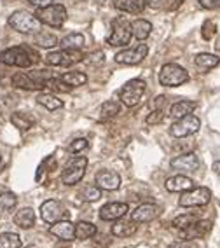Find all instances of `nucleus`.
<instances>
[{
  "instance_id": "22",
  "label": "nucleus",
  "mask_w": 220,
  "mask_h": 248,
  "mask_svg": "<svg viewBox=\"0 0 220 248\" xmlns=\"http://www.w3.org/2000/svg\"><path fill=\"white\" fill-rule=\"evenodd\" d=\"M112 5L123 13L138 14L145 9V0H112Z\"/></svg>"
},
{
  "instance_id": "6",
  "label": "nucleus",
  "mask_w": 220,
  "mask_h": 248,
  "mask_svg": "<svg viewBox=\"0 0 220 248\" xmlns=\"http://www.w3.org/2000/svg\"><path fill=\"white\" fill-rule=\"evenodd\" d=\"M145 88H147L145 80H141V79L128 80V82L119 89V98H121V102H123V105H126V107L138 105L141 96H143V93H145Z\"/></svg>"
},
{
  "instance_id": "47",
  "label": "nucleus",
  "mask_w": 220,
  "mask_h": 248,
  "mask_svg": "<svg viewBox=\"0 0 220 248\" xmlns=\"http://www.w3.org/2000/svg\"><path fill=\"white\" fill-rule=\"evenodd\" d=\"M0 126H2V112H0Z\"/></svg>"
},
{
  "instance_id": "33",
  "label": "nucleus",
  "mask_w": 220,
  "mask_h": 248,
  "mask_svg": "<svg viewBox=\"0 0 220 248\" xmlns=\"http://www.w3.org/2000/svg\"><path fill=\"white\" fill-rule=\"evenodd\" d=\"M121 112V103L115 102V100H109L101 105L100 108V115L101 119H110V117H115V115Z\"/></svg>"
},
{
  "instance_id": "32",
  "label": "nucleus",
  "mask_w": 220,
  "mask_h": 248,
  "mask_svg": "<svg viewBox=\"0 0 220 248\" xmlns=\"http://www.w3.org/2000/svg\"><path fill=\"white\" fill-rule=\"evenodd\" d=\"M84 42H86L84 35H82V33H77V31H74V33H68V35L62 39L63 49H80L84 46Z\"/></svg>"
},
{
  "instance_id": "15",
  "label": "nucleus",
  "mask_w": 220,
  "mask_h": 248,
  "mask_svg": "<svg viewBox=\"0 0 220 248\" xmlns=\"http://www.w3.org/2000/svg\"><path fill=\"white\" fill-rule=\"evenodd\" d=\"M128 213V204L126 203H121V201H112V203H107L103 204L100 208V218L101 220H119L123 218L124 215Z\"/></svg>"
},
{
  "instance_id": "43",
  "label": "nucleus",
  "mask_w": 220,
  "mask_h": 248,
  "mask_svg": "<svg viewBox=\"0 0 220 248\" xmlns=\"http://www.w3.org/2000/svg\"><path fill=\"white\" fill-rule=\"evenodd\" d=\"M164 2H166V0H145V4L149 5V7H152V9H161Z\"/></svg>"
},
{
  "instance_id": "24",
  "label": "nucleus",
  "mask_w": 220,
  "mask_h": 248,
  "mask_svg": "<svg viewBox=\"0 0 220 248\" xmlns=\"http://www.w3.org/2000/svg\"><path fill=\"white\" fill-rule=\"evenodd\" d=\"M14 224L21 229H30L35 224V212L31 208H21L14 215Z\"/></svg>"
},
{
  "instance_id": "9",
  "label": "nucleus",
  "mask_w": 220,
  "mask_h": 248,
  "mask_svg": "<svg viewBox=\"0 0 220 248\" xmlns=\"http://www.w3.org/2000/svg\"><path fill=\"white\" fill-rule=\"evenodd\" d=\"M211 200V191L208 187H192L189 191L182 192L180 200V206L184 208H194V206H204L208 204Z\"/></svg>"
},
{
  "instance_id": "21",
  "label": "nucleus",
  "mask_w": 220,
  "mask_h": 248,
  "mask_svg": "<svg viewBox=\"0 0 220 248\" xmlns=\"http://www.w3.org/2000/svg\"><path fill=\"white\" fill-rule=\"evenodd\" d=\"M164 186H166V191L170 192H185L194 187V180L185 175H176V177L168 178Z\"/></svg>"
},
{
  "instance_id": "3",
  "label": "nucleus",
  "mask_w": 220,
  "mask_h": 248,
  "mask_svg": "<svg viewBox=\"0 0 220 248\" xmlns=\"http://www.w3.org/2000/svg\"><path fill=\"white\" fill-rule=\"evenodd\" d=\"M9 25L19 33H37L42 30V23L35 14L28 11H16L9 16Z\"/></svg>"
},
{
  "instance_id": "23",
  "label": "nucleus",
  "mask_w": 220,
  "mask_h": 248,
  "mask_svg": "<svg viewBox=\"0 0 220 248\" xmlns=\"http://www.w3.org/2000/svg\"><path fill=\"white\" fill-rule=\"evenodd\" d=\"M196 107H198V103L196 102L180 100V102H176L172 105V108H170V115H173L175 119H180V117H185V115L192 114V112L196 110Z\"/></svg>"
},
{
  "instance_id": "39",
  "label": "nucleus",
  "mask_w": 220,
  "mask_h": 248,
  "mask_svg": "<svg viewBox=\"0 0 220 248\" xmlns=\"http://www.w3.org/2000/svg\"><path fill=\"white\" fill-rule=\"evenodd\" d=\"M88 147H89V142L86 138H77V140H74V142L68 145V152H72V154H80V152L86 151Z\"/></svg>"
},
{
  "instance_id": "40",
  "label": "nucleus",
  "mask_w": 220,
  "mask_h": 248,
  "mask_svg": "<svg viewBox=\"0 0 220 248\" xmlns=\"http://www.w3.org/2000/svg\"><path fill=\"white\" fill-rule=\"evenodd\" d=\"M163 119H164V110H163V108H154V110H152L149 115H147L145 123L149 124V126H150V124L154 126V124L163 123Z\"/></svg>"
},
{
  "instance_id": "20",
  "label": "nucleus",
  "mask_w": 220,
  "mask_h": 248,
  "mask_svg": "<svg viewBox=\"0 0 220 248\" xmlns=\"http://www.w3.org/2000/svg\"><path fill=\"white\" fill-rule=\"evenodd\" d=\"M138 224L135 220H126V218H119L115 220V224L112 226V234L115 238H129V236L137 234Z\"/></svg>"
},
{
  "instance_id": "4",
  "label": "nucleus",
  "mask_w": 220,
  "mask_h": 248,
  "mask_svg": "<svg viewBox=\"0 0 220 248\" xmlns=\"http://www.w3.org/2000/svg\"><path fill=\"white\" fill-rule=\"evenodd\" d=\"M35 16L44 25H49L53 28H62L66 19V9L62 4H49L46 7H39Z\"/></svg>"
},
{
  "instance_id": "1",
  "label": "nucleus",
  "mask_w": 220,
  "mask_h": 248,
  "mask_svg": "<svg viewBox=\"0 0 220 248\" xmlns=\"http://www.w3.org/2000/svg\"><path fill=\"white\" fill-rule=\"evenodd\" d=\"M39 60L37 53L33 49L25 47V46H16V47H9L0 53V62L7 65V67H19V68H28Z\"/></svg>"
},
{
  "instance_id": "16",
  "label": "nucleus",
  "mask_w": 220,
  "mask_h": 248,
  "mask_svg": "<svg viewBox=\"0 0 220 248\" xmlns=\"http://www.w3.org/2000/svg\"><path fill=\"white\" fill-rule=\"evenodd\" d=\"M211 231V222L210 220H196L194 224H190L189 227L180 231V238L184 241H190V239L204 238Z\"/></svg>"
},
{
  "instance_id": "25",
  "label": "nucleus",
  "mask_w": 220,
  "mask_h": 248,
  "mask_svg": "<svg viewBox=\"0 0 220 248\" xmlns=\"http://www.w3.org/2000/svg\"><path fill=\"white\" fill-rule=\"evenodd\" d=\"M11 123L18 129H21V131H28L30 128L35 126V119L30 114H25V112H14L11 115Z\"/></svg>"
},
{
  "instance_id": "38",
  "label": "nucleus",
  "mask_w": 220,
  "mask_h": 248,
  "mask_svg": "<svg viewBox=\"0 0 220 248\" xmlns=\"http://www.w3.org/2000/svg\"><path fill=\"white\" fill-rule=\"evenodd\" d=\"M217 33V25L213 21H210V19H206V21L203 23L201 27V35L204 40H211L213 37H215Z\"/></svg>"
},
{
  "instance_id": "28",
  "label": "nucleus",
  "mask_w": 220,
  "mask_h": 248,
  "mask_svg": "<svg viewBox=\"0 0 220 248\" xmlns=\"http://www.w3.org/2000/svg\"><path fill=\"white\" fill-rule=\"evenodd\" d=\"M131 31L133 35L137 37V40H145L149 39L150 31H152V25L147 19H135L131 23Z\"/></svg>"
},
{
  "instance_id": "27",
  "label": "nucleus",
  "mask_w": 220,
  "mask_h": 248,
  "mask_svg": "<svg viewBox=\"0 0 220 248\" xmlns=\"http://www.w3.org/2000/svg\"><path fill=\"white\" fill-rule=\"evenodd\" d=\"M60 79L65 82L66 86H70V88H79V86H84L88 82V76L84 74V72H79V70H72V72H66L63 74Z\"/></svg>"
},
{
  "instance_id": "29",
  "label": "nucleus",
  "mask_w": 220,
  "mask_h": 248,
  "mask_svg": "<svg viewBox=\"0 0 220 248\" xmlns=\"http://www.w3.org/2000/svg\"><path fill=\"white\" fill-rule=\"evenodd\" d=\"M37 103L46 107L47 110H58V108L63 107V100H60V98L53 93H40L39 96H37Z\"/></svg>"
},
{
  "instance_id": "13",
  "label": "nucleus",
  "mask_w": 220,
  "mask_h": 248,
  "mask_svg": "<svg viewBox=\"0 0 220 248\" xmlns=\"http://www.w3.org/2000/svg\"><path fill=\"white\" fill-rule=\"evenodd\" d=\"M149 54V47L145 44H138L131 49H124L115 54V62L121 65H137Z\"/></svg>"
},
{
  "instance_id": "36",
  "label": "nucleus",
  "mask_w": 220,
  "mask_h": 248,
  "mask_svg": "<svg viewBox=\"0 0 220 248\" xmlns=\"http://www.w3.org/2000/svg\"><path fill=\"white\" fill-rule=\"evenodd\" d=\"M18 204V198L13 192H0V210L11 212Z\"/></svg>"
},
{
  "instance_id": "46",
  "label": "nucleus",
  "mask_w": 220,
  "mask_h": 248,
  "mask_svg": "<svg viewBox=\"0 0 220 248\" xmlns=\"http://www.w3.org/2000/svg\"><path fill=\"white\" fill-rule=\"evenodd\" d=\"M213 171H215L217 175H220V161H215V163H213Z\"/></svg>"
},
{
  "instance_id": "12",
  "label": "nucleus",
  "mask_w": 220,
  "mask_h": 248,
  "mask_svg": "<svg viewBox=\"0 0 220 248\" xmlns=\"http://www.w3.org/2000/svg\"><path fill=\"white\" fill-rule=\"evenodd\" d=\"M40 217H42L44 222H47V224H54V222L65 220L68 217V212H66L65 204L62 201L47 200L40 206Z\"/></svg>"
},
{
  "instance_id": "45",
  "label": "nucleus",
  "mask_w": 220,
  "mask_h": 248,
  "mask_svg": "<svg viewBox=\"0 0 220 248\" xmlns=\"http://www.w3.org/2000/svg\"><path fill=\"white\" fill-rule=\"evenodd\" d=\"M166 102V98L164 96H157L156 98V108H163V103Z\"/></svg>"
},
{
  "instance_id": "37",
  "label": "nucleus",
  "mask_w": 220,
  "mask_h": 248,
  "mask_svg": "<svg viewBox=\"0 0 220 248\" xmlns=\"http://www.w3.org/2000/svg\"><path fill=\"white\" fill-rule=\"evenodd\" d=\"M80 198L84 201H98L101 198V189L98 186H86L80 192Z\"/></svg>"
},
{
  "instance_id": "17",
  "label": "nucleus",
  "mask_w": 220,
  "mask_h": 248,
  "mask_svg": "<svg viewBox=\"0 0 220 248\" xmlns=\"http://www.w3.org/2000/svg\"><path fill=\"white\" fill-rule=\"evenodd\" d=\"M94 182L103 191H117L121 187V177L112 170H100L94 177Z\"/></svg>"
},
{
  "instance_id": "8",
  "label": "nucleus",
  "mask_w": 220,
  "mask_h": 248,
  "mask_svg": "<svg viewBox=\"0 0 220 248\" xmlns=\"http://www.w3.org/2000/svg\"><path fill=\"white\" fill-rule=\"evenodd\" d=\"M82 51L80 49H62V51H54L49 53L44 58V62L51 67H72L75 63L82 62Z\"/></svg>"
},
{
  "instance_id": "14",
  "label": "nucleus",
  "mask_w": 220,
  "mask_h": 248,
  "mask_svg": "<svg viewBox=\"0 0 220 248\" xmlns=\"http://www.w3.org/2000/svg\"><path fill=\"white\" fill-rule=\"evenodd\" d=\"M161 206L154 203H143L140 206L131 212V220H135L137 224H145V222H152L154 218H157L161 215Z\"/></svg>"
},
{
  "instance_id": "11",
  "label": "nucleus",
  "mask_w": 220,
  "mask_h": 248,
  "mask_svg": "<svg viewBox=\"0 0 220 248\" xmlns=\"http://www.w3.org/2000/svg\"><path fill=\"white\" fill-rule=\"evenodd\" d=\"M131 23L124 18H117L112 21V33L107 39L110 46H126L131 39Z\"/></svg>"
},
{
  "instance_id": "34",
  "label": "nucleus",
  "mask_w": 220,
  "mask_h": 248,
  "mask_svg": "<svg viewBox=\"0 0 220 248\" xmlns=\"http://www.w3.org/2000/svg\"><path fill=\"white\" fill-rule=\"evenodd\" d=\"M21 238L16 232H2L0 234V248H19Z\"/></svg>"
},
{
  "instance_id": "42",
  "label": "nucleus",
  "mask_w": 220,
  "mask_h": 248,
  "mask_svg": "<svg viewBox=\"0 0 220 248\" xmlns=\"http://www.w3.org/2000/svg\"><path fill=\"white\" fill-rule=\"evenodd\" d=\"M199 4H201V7H204V9H220V0H198Z\"/></svg>"
},
{
  "instance_id": "35",
  "label": "nucleus",
  "mask_w": 220,
  "mask_h": 248,
  "mask_svg": "<svg viewBox=\"0 0 220 248\" xmlns=\"http://www.w3.org/2000/svg\"><path fill=\"white\" fill-rule=\"evenodd\" d=\"M196 220H199L198 215H194V213H184V215H178V217L173 218V227L176 229H185V227H189L190 224H194Z\"/></svg>"
},
{
  "instance_id": "19",
  "label": "nucleus",
  "mask_w": 220,
  "mask_h": 248,
  "mask_svg": "<svg viewBox=\"0 0 220 248\" xmlns=\"http://www.w3.org/2000/svg\"><path fill=\"white\" fill-rule=\"evenodd\" d=\"M49 232L54 236V238L62 239V241H72L75 238V226L70 220H60L54 222L53 226L49 227Z\"/></svg>"
},
{
  "instance_id": "2",
  "label": "nucleus",
  "mask_w": 220,
  "mask_h": 248,
  "mask_svg": "<svg viewBox=\"0 0 220 248\" xmlns=\"http://www.w3.org/2000/svg\"><path fill=\"white\" fill-rule=\"evenodd\" d=\"M49 79H51V74L47 70L18 72L13 76V84L19 89H27V91H39V89L47 88Z\"/></svg>"
},
{
  "instance_id": "31",
  "label": "nucleus",
  "mask_w": 220,
  "mask_h": 248,
  "mask_svg": "<svg viewBox=\"0 0 220 248\" xmlns=\"http://www.w3.org/2000/svg\"><path fill=\"white\" fill-rule=\"evenodd\" d=\"M35 44L39 47H46V49H51L54 46H58V37L51 31H37L35 35Z\"/></svg>"
},
{
  "instance_id": "44",
  "label": "nucleus",
  "mask_w": 220,
  "mask_h": 248,
  "mask_svg": "<svg viewBox=\"0 0 220 248\" xmlns=\"http://www.w3.org/2000/svg\"><path fill=\"white\" fill-rule=\"evenodd\" d=\"M28 2H30L31 5H35L37 9H39V7H46V5H49L51 0H28Z\"/></svg>"
},
{
  "instance_id": "26",
  "label": "nucleus",
  "mask_w": 220,
  "mask_h": 248,
  "mask_svg": "<svg viewBox=\"0 0 220 248\" xmlns=\"http://www.w3.org/2000/svg\"><path fill=\"white\" fill-rule=\"evenodd\" d=\"M194 63H196V67L201 68V70H211V68H215L220 63V58L217 56V54L201 53L194 58Z\"/></svg>"
},
{
  "instance_id": "10",
  "label": "nucleus",
  "mask_w": 220,
  "mask_h": 248,
  "mask_svg": "<svg viewBox=\"0 0 220 248\" xmlns=\"http://www.w3.org/2000/svg\"><path fill=\"white\" fill-rule=\"evenodd\" d=\"M199 128H201V121H199V117L189 114V115H185V117H180L176 123H173L172 128H170V133H172L175 138H185V137H190V135H194V133H198Z\"/></svg>"
},
{
  "instance_id": "41",
  "label": "nucleus",
  "mask_w": 220,
  "mask_h": 248,
  "mask_svg": "<svg viewBox=\"0 0 220 248\" xmlns=\"http://www.w3.org/2000/svg\"><path fill=\"white\" fill-rule=\"evenodd\" d=\"M47 86L56 89V91H60V93H68V91H70V86H66L65 82H63L62 79H58V77H51V79L47 80Z\"/></svg>"
},
{
  "instance_id": "5",
  "label": "nucleus",
  "mask_w": 220,
  "mask_h": 248,
  "mask_svg": "<svg viewBox=\"0 0 220 248\" xmlns=\"http://www.w3.org/2000/svg\"><path fill=\"white\" fill-rule=\"evenodd\" d=\"M187 80H189L187 70L180 65H176V63H168L159 72V82L166 88H176V86H182Z\"/></svg>"
},
{
  "instance_id": "7",
  "label": "nucleus",
  "mask_w": 220,
  "mask_h": 248,
  "mask_svg": "<svg viewBox=\"0 0 220 248\" xmlns=\"http://www.w3.org/2000/svg\"><path fill=\"white\" fill-rule=\"evenodd\" d=\"M86 168H88V159L84 155H79V157H72L68 163L65 164V170L62 173V180L65 186H75L82 180L84 173H86Z\"/></svg>"
},
{
  "instance_id": "30",
  "label": "nucleus",
  "mask_w": 220,
  "mask_h": 248,
  "mask_svg": "<svg viewBox=\"0 0 220 248\" xmlns=\"http://www.w3.org/2000/svg\"><path fill=\"white\" fill-rule=\"evenodd\" d=\"M96 232H98L96 226L91 224V222L80 220L79 224L75 226V238L77 239H89L96 234Z\"/></svg>"
},
{
  "instance_id": "18",
  "label": "nucleus",
  "mask_w": 220,
  "mask_h": 248,
  "mask_svg": "<svg viewBox=\"0 0 220 248\" xmlns=\"http://www.w3.org/2000/svg\"><path fill=\"white\" fill-rule=\"evenodd\" d=\"M173 170H180V171H187V173H192L199 168V157L194 152H189V154H182L175 159H172L170 163Z\"/></svg>"
}]
</instances>
